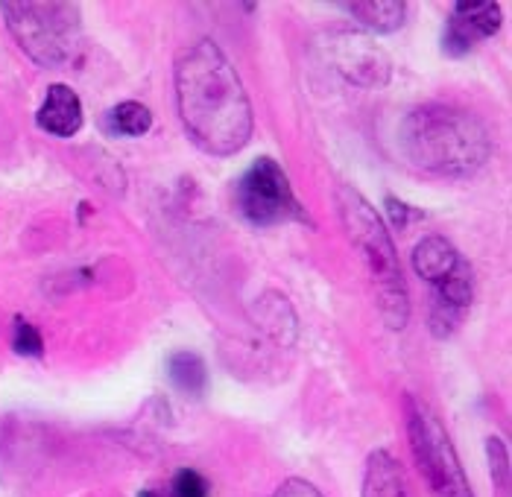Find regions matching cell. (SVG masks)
I'll return each mask as SVG.
<instances>
[{"label": "cell", "mask_w": 512, "mask_h": 497, "mask_svg": "<svg viewBox=\"0 0 512 497\" xmlns=\"http://www.w3.org/2000/svg\"><path fill=\"white\" fill-rule=\"evenodd\" d=\"M176 106L185 132L202 153L226 158L252 138V103L235 65L211 39L176 56Z\"/></svg>", "instance_id": "obj_1"}, {"label": "cell", "mask_w": 512, "mask_h": 497, "mask_svg": "<svg viewBox=\"0 0 512 497\" xmlns=\"http://www.w3.org/2000/svg\"><path fill=\"white\" fill-rule=\"evenodd\" d=\"M404 158L428 176L466 179L492 155V138L483 120L457 106H419L398 129Z\"/></svg>", "instance_id": "obj_2"}, {"label": "cell", "mask_w": 512, "mask_h": 497, "mask_svg": "<svg viewBox=\"0 0 512 497\" xmlns=\"http://www.w3.org/2000/svg\"><path fill=\"white\" fill-rule=\"evenodd\" d=\"M337 202H340L343 226L366 264L378 310H381L387 328L401 331L410 322V293H407V281L401 272L393 237L384 226V220L378 217V211L357 191L340 188Z\"/></svg>", "instance_id": "obj_3"}, {"label": "cell", "mask_w": 512, "mask_h": 497, "mask_svg": "<svg viewBox=\"0 0 512 497\" xmlns=\"http://www.w3.org/2000/svg\"><path fill=\"white\" fill-rule=\"evenodd\" d=\"M0 15L18 47L41 68H59L74 56L79 41L74 3H0Z\"/></svg>", "instance_id": "obj_4"}, {"label": "cell", "mask_w": 512, "mask_h": 497, "mask_svg": "<svg viewBox=\"0 0 512 497\" xmlns=\"http://www.w3.org/2000/svg\"><path fill=\"white\" fill-rule=\"evenodd\" d=\"M407 410V439L413 459L428 480L436 497H474L469 477L463 471V462L457 457L445 427L439 424L434 413L419 404L416 398L404 401Z\"/></svg>", "instance_id": "obj_5"}, {"label": "cell", "mask_w": 512, "mask_h": 497, "mask_svg": "<svg viewBox=\"0 0 512 497\" xmlns=\"http://www.w3.org/2000/svg\"><path fill=\"white\" fill-rule=\"evenodd\" d=\"M235 202L240 217L255 229H273L293 220H305L287 173L273 158H258L237 182Z\"/></svg>", "instance_id": "obj_6"}, {"label": "cell", "mask_w": 512, "mask_h": 497, "mask_svg": "<svg viewBox=\"0 0 512 497\" xmlns=\"http://www.w3.org/2000/svg\"><path fill=\"white\" fill-rule=\"evenodd\" d=\"M331 53L337 71L360 88H375L390 79L387 53L363 36H334Z\"/></svg>", "instance_id": "obj_7"}, {"label": "cell", "mask_w": 512, "mask_h": 497, "mask_svg": "<svg viewBox=\"0 0 512 497\" xmlns=\"http://www.w3.org/2000/svg\"><path fill=\"white\" fill-rule=\"evenodd\" d=\"M501 27V9L495 3H454L445 30V53L463 56L477 41L489 39Z\"/></svg>", "instance_id": "obj_8"}, {"label": "cell", "mask_w": 512, "mask_h": 497, "mask_svg": "<svg viewBox=\"0 0 512 497\" xmlns=\"http://www.w3.org/2000/svg\"><path fill=\"white\" fill-rule=\"evenodd\" d=\"M474 299V272L469 261H460V267L451 272V278H445L439 287H434V307H431V325H434L436 337H448L466 307Z\"/></svg>", "instance_id": "obj_9"}, {"label": "cell", "mask_w": 512, "mask_h": 497, "mask_svg": "<svg viewBox=\"0 0 512 497\" xmlns=\"http://www.w3.org/2000/svg\"><path fill=\"white\" fill-rule=\"evenodd\" d=\"M82 120L85 115H82V100L77 97V91L68 85H50L36 115L41 129L53 138H74L82 129Z\"/></svg>", "instance_id": "obj_10"}, {"label": "cell", "mask_w": 512, "mask_h": 497, "mask_svg": "<svg viewBox=\"0 0 512 497\" xmlns=\"http://www.w3.org/2000/svg\"><path fill=\"white\" fill-rule=\"evenodd\" d=\"M460 261L463 258L454 249V243L445 240V237H439V234H431V237L419 240L416 249H413V269L431 287H439L445 278H451V272L460 267Z\"/></svg>", "instance_id": "obj_11"}, {"label": "cell", "mask_w": 512, "mask_h": 497, "mask_svg": "<svg viewBox=\"0 0 512 497\" xmlns=\"http://www.w3.org/2000/svg\"><path fill=\"white\" fill-rule=\"evenodd\" d=\"M363 497H410V483L404 468L387 451H375L366 459Z\"/></svg>", "instance_id": "obj_12"}, {"label": "cell", "mask_w": 512, "mask_h": 497, "mask_svg": "<svg viewBox=\"0 0 512 497\" xmlns=\"http://www.w3.org/2000/svg\"><path fill=\"white\" fill-rule=\"evenodd\" d=\"M343 9L372 33H395L407 18V3L401 0H357L343 3Z\"/></svg>", "instance_id": "obj_13"}, {"label": "cell", "mask_w": 512, "mask_h": 497, "mask_svg": "<svg viewBox=\"0 0 512 497\" xmlns=\"http://www.w3.org/2000/svg\"><path fill=\"white\" fill-rule=\"evenodd\" d=\"M167 375L173 386L191 398H199L205 392V383H208V372H205V363L199 360L194 351H176L167 363Z\"/></svg>", "instance_id": "obj_14"}, {"label": "cell", "mask_w": 512, "mask_h": 497, "mask_svg": "<svg viewBox=\"0 0 512 497\" xmlns=\"http://www.w3.org/2000/svg\"><path fill=\"white\" fill-rule=\"evenodd\" d=\"M153 126V115L144 103H135V100H126L115 106L109 115H106V129L112 135H123V138H138V135H147Z\"/></svg>", "instance_id": "obj_15"}, {"label": "cell", "mask_w": 512, "mask_h": 497, "mask_svg": "<svg viewBox=\"0 0 512 497\" xmlns=\"http://www.w3.org/2000/svg\"><path fill=\"white\" fill-rule=\"evenodd\" d=\"M138 497H211V492H208V483H205L202 474L185 468L167 486H161V489H144Z\"/></svg>", "instance_id": "obj_16"}, {"label": "cell", "mask_w": 512, "mask_h": 497, "mask_svg": "<svg viewBox=\"0 0 512 497\" xmlns=\"http://www.w3.org/2000/svg\"><path fill=\"white\" fill-rule=\"evenodd\" d=\"M12 345H15V351L24 354V357H39L41 348H44L36 325H30L27 319H15V337H12Z\"/></svg>", "instance_id": "obj_17"}, {"label": "cell", "mask_w": 512, "mask_h": 497, "mask_svg": "<svg viewBox=\"0 0 512 497\" xmlns=\"http://www.w3.org/2000/svg\"><path fill=\"white\" fill-rule=\"evenodd\" d=\"M273 497H322V492L316 486H311L308 480H296L293 477V480H284Z\"/></svg>", "instance_id": "obj_18"}, {"label": "cell", "mask_w": 512, "mask_h": 497, "mask_svg": "<svg viewBox=\"0 0 512 497\" xmlns=\"http://www.w3.org/2000/svg\"><path fill=\"white\" fill-rule=\"evenodd\" d=\"M387 205H390V211H393V220L395 226H407V205H401V202H395V199H387Z\"/></svg>", "instance_id": "obj_19"}]
</instances>
